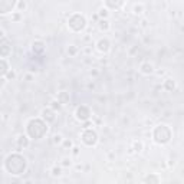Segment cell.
Here are the masks:
<instances>
[{
  "label": "cell",
  "instance_id": "ac0fdd59",
  "mask_svg": "<svg viewBox=\"0 0 184 184\" xmlns=\"http://www.w3.org/2000/svg\"><path fill=\"white\" fill-rule=\"evenodd\" d=\"M144 181L145 183H160V177L154 176V174H150V176H147L144 178Z\"/></svg>",
  "mask_w": 184,
  "mask_h": 184
},
{
  "label": "cell",
  "instance_id": "e0dca14e",
  "mask_svg": "<svg viewBox=\"0 0 184 184\" xmlns=\"http://www.w3.org/2000/svg\"><path fill=\"white\" fill-rule=\"evenodd\" d=\"M50 174H52V177H61L62 176V168L58 167V165H53L50 170Z\"/></svg>",
  "mask_w": 184,
  "mask_h": 184
},
{
  "label": "cell",
  "instance_id": "f546056e",
  "mask_svg": "<svg viewBox=\"0 0 184 184\" xmlns=\"http://www.w3.org/2000/svg\"><path fill=\"white\" fill-rule=\"evenodd\" d=\"M6 82H7V79L4 76H0V88H3L4 85H6Z\"/></svg>",
  "mask_w": 184,
  "mask_h": 184
},
{
  "label": "cell",
  "instance_id": "5b68a950",
  "mask_svg": "<svg viewBox=\"0 0 184 184\" xmlns=\"http://www.w3.org/2000/svg\"><path fill=\"white\" fill-rule=\"evenodd\" d=\"M81 140H82V142H84L85 145L94 147L98 142V134L92 128H84L82 134H81Z\"/></svg>",
  "mask_w": 184,
  "mask_h": 184
},
{
  "label": "cell",
  "instance_id": "603a6c76",
  "mask_svg": "<svg viewBox=\"0 0 184 184\" xmlns=\"http://www.w3.org/2000/svg\"><path fill=\"white\" fill-rule=\"evenodd\" d=\"M142 148H144V145H142L141 141H135L134 142V148H132V150H134L135 153H141Z\"/></svg>",
  "mask_w": 184,
  "mask_h": 184
},
{
  "label": "cell",
  "instance_id": "83f0119b",
  "mask_svg": "<svg viewBox=\"0 0 184 184\" xmlns=\"http://www.w3.org/2000/svg\"><path fill=\"white\" fill-rule=\"evenodd\" d=\"M71 164H72V161H71L69 157H65V158L62 160V167H69Z\"/></svg>",
  "mask_w": 184,
  "mask_h": 184
},
{
  "label": "cell",
  "instance_id": "44dd1931",
  "mask_svg": "<svg viewBox=\"0 0 184 184\" xmlns=\"http://www.w3.org/2000/svg\"><path fill=\"white\" fill-rule=\"evenodd\" d=\"M132 12L135 13V15H141L142 12H144V4H135L134 6V9H132Z\"/></svg>",
  "mask_w": 184,
  "mask_h": 184
},
{
  "label": "cell",
  "instance_id": "cb8c5ba5",
  "mask_svg": "<svg viewBox=\"0 0 184 184\" xmlns=\"http://www.w3.org/2000/svg\"><path fill=\"white\" fill-rule=\"evenodd\" d=\"M72 147H73V145H72L71 140H63V141H62V148H63V150H68V148L71 150Z\"/></svg>",
  "mask_w": 184,
  "mask_h": 184
},
{
  "label": "cell",
  "instance_id": "2e32d148",
  "mask_svg": "<svg viewBox=\"0 0 184 184\" xmlns=\"http://www.w3.org/2000/svg\"><path fill=\"white\" fill-rule=\"evenodd\" d=\"M98 26H99L101 30H104V32H108L109 27H111V25H109L108 19H101L99 23H98Z\"/></svg>",
  "mask_w": 184,
  "mask_h": 184
},
{
  "label": "cell",
  "instance_id": "5bb4252c",
  "mask_svg": "<svg viewBox=\"0 0 184 184\" xmlns=\"http://www.w3.org/2000/svg\"><path fill=\"white\" fill-rule=\"evenodd\" d=\"M12 53V48L9 45H2L0 46V58H7Z\"/></svg>",
  "mask_w": 184,
  "mask_h": 184
},
{
  "label": "cell",
  "instance_id": "7a4b0ae2",
  "mask_svg": "<svg viewBox=\"0 0 184 184\" xmlns=\"http://www.w3.org/2000/svg\"><path fill=\"white\" fill-rule=\"evenodd\" d=\"M46 132H48V127H46V122L43 119L33 118L27 122V135L32 140H40Z\"/></svg>",
  "mask_w": 184,
  "mask_h": 184
},
{
  "label": "cell",
  "instance_id": "8fae6325",
  "mask_svg": "<svg viewBox=\"0 0 184 184\" xmlns=\"http://www.w3.org/2000/svg\"><path fill=\"white\" fill-rule=\"evenodd\" d=\"M32 50H33L35 55L42 53L43 50H45V43H43L42 40H35V42L32 43Z\"/></svg>",
  "mask_w": 184,
  "mask_h": 184
},
{
  "label": "cell",
  "instance_id": "d4e9b609",
  "mask_svg": "<svg viewBox=\"0 0 184 184\" xmlns=\"http://www.w3.org/2000/svg\"><path fill=\"white\" fill-rule=\"evenodd\" d=\"M4 78H6L7 81L15 79V78H16V72H15V71H10V69H9V72L6 73V76H4Z\"/></svg>",
  "mask_w": 184,
  "mask_h": 184
},
{
  "label": "cell",
  "instance_id": "4fadbf2b",
  "mask_svg": "<svg viewBox=\"0 0 184 184\" xmlns=\"http://www.w3.org/2000/svg\"><path fill=\"white\" fill-rule=\"evenodd\" d=\"M105 4L109 9H119L124 4V0H105Z\"/></svg>",
  "mask_w": 184,
  "mask_h": 184
},
{
  "label": "cell",
  "instance_id": "8992f818",
  "mask_svg": "<svg viewBox=\"0 0 184 184\" xmlns=\"http://www.w3.org/2000/svg\"><path fill=\"white\" fill-rule=\"evenodd\" d=\"M75 117L78 121L81 122H85L88 121L89 118H91V109L88 108V107H85V105H81V107H78L75 111Z\"/></svg>",
  "mask_w": 184,
  "mask_h": 184
},
{
  "label": "cell",
  "instance_id": "6da1fadb",
  "mask_svg": "<svg viewBox=\"0 0 184 184\" xmlns=\"http://www.w3.org/2000/svg\"><path fill=\"white\" fill-rule=\"evenodd\" d=\"M26 167H27V163H26V158L23 155L17 154H10L6 158L4 161V168L7 170L12 176H20L23 173L26 171Z\"/></svg>",
  "mask_w": 184,
  "mask_h": 184
},
{
  "label": "cell",
  "instance_id": "277c9868",
  "mask_svg": "<svg viewBox=\"0 0 184 184\" xmlns=\"http://www.w3.org/2000/svg\"><path fill=\"white\" fill-rule=\"evenodd\" d=\"M68 26L69 29L73 30V32H81L86 27V19H85L84 15H79V13H75L72 15L69 19H68Z\"/></svg>",
  "mask_w": 184,
  "mask_h": 184
},
{
  "label": "cell",
  "instance_id": "9a60e30c",
  "mask_svg": "<svg viewBox=\"0 0 184 184\" xmlns=\"http://www.w3.org/2000/svg\"><path fill=\"white\" fill-rule=\"evenodd\" d=\"M9 72V65L6 62V59H0V76H6Z\"/></svg>",
  "mask_w": 184,
  "mask_h": 184
},
{
  "label": "cell",
  "instance_id": "ba28073f",
  "mask_svg": "<svg viewBox=\"0 0 184 184\" xmlns=\"http://www.w3.org/2000/svg\"><path fill=\"white\" fill-rule=\"evenodd\" d=\"M109 48H111V43H109V40L107 38H102L96 42V49L99 52H102V53H107L109 50Z\"/></svg>",
  "mask_w": 184,
  "mask_h": 184
},
{
  "label": "cell",
  "instance_id": "f1b7e54d",
  "mask_svg": "<svg viewBox=\"0 0 184 184\" xmlns=\"http://www.w3.org/2000/svg\"><path fill=\"white\" fill-rule=\"evenodd\" d=\"M27 7V4H26V2L25 0H20V2H19V4H17V9H19V10H25V9Z\"/></svg>",
  "mask_w": 184,
  "mask_h": 184
},
{
  "label": "cell",
  "instance_id": "4316f807",
  "mask_svg": "<svg viewBox=\"0 0 184 184\" xmlns=\"http://www.w3.org/2000/svg\"><path fill=\"white\" fill-rule=\"evenodd\" d=\"M50 108L53 109V111H56V109H59V108H61V102H59L58 99L52 101V107H50Z\"/></svg>",
  "mask_w": 184,
  "mask_h": 184
},
{
  "label": "cell",
  "instance_id": "484cf974",
  "mask_svg": "<svg viewBox=\"0 0 184 184\" xmlns=\"http://www.w3.org/2000/svg\"><path fill=\"white\" fill-rule=\"evenodd\" d=\"M62 141H63V137L61 134H56L53 137V144H62Z\"/></svg>",
  "mask_w": 184,
  "mask_h": 184
},
{
  "label": "cell",
  "instance_id": "4dcf8cb0",
  "mask_svg": "<svg viewBox=\"0 0 184 184\" xmlns=\"http://www.w3.org/2000/svg\"><path fill=\"white\" fill-rule=\"evenodd\" d=\"M72 154L78 155V154H79V148H78V147H72Z\"/></svg>",
  "mask_w": 184,
  "mask_h": 184
},
{
  "label": "cell",
  "instance_id": "d6986e66",
  "mask_svg": "<svg viewBox=\"0 0 184 184\" xmlns=\"http://www.w3.org/2000/svg\"><path fill=\"white\" fill-rule=\"evenodd\" d=\"M164 86H165L167 91H173V89L176 88V82H174L173 79H167L165 82H164Z\"/></svg>",
  "mask_w": 184,
  "mask_h": 184
},
{
  "label": "cell",
  "instance_id": "7c38bea8",
  "mask_svg": "<svg viewBox=\"0 0 184 184\" xmlns=\"http://www.w3.org/2000/svg\"><path fill=\"white\" fill-rule=\"evenodd\" d=\"M56 99L61 102V105H66L68 102H69V92H66V91L59 92V94H58V98H56Z\"/></svg>",
  "mask_w": 184,
  "mask_h": 184
},
{
  "label": "cell",
  "instance_id": "7402d4cb",
  "mask_svg": "<svg viewBox=\"0 0 184 184\" xmlns=\"http://www.w3.org/2000/svg\"><path fill=\"white\" fill-rule=\"evenodd\" d=\"M76 53H78V48H76L75 45H71L68 48V55H69V56H75Z\"/></svg>",
  "mask_w": 184,
  "mask_h": 184
},
{
  "label": "cell",
  "instance_id": "52a82bcc",
  "mask_svg": "<svg viewBox=\"0 0 184 184\" xmlns=\"http://www.w3.org/2000/svg\"><path fill=\"white\" fill-rule=\"evenodd\" d=\"M42 119L48 124V122H53L56 119V115H55V111L52 108H45L42 111Z\"/></svg>",
  "mask_w": 184,
  "mask_h": 184
},
{
  "label": "cell",
  "instance_id": "1f68e13d",
  "mask_svg": "<svg viewBox=\"0 0 184 184\" xmlns=\"http://www.w3.org/2000/svg\"><path fill=\"white\" fill-rule=\"evenodd\" d=\"M13 19H15V20H19V19H20V15H19V13H17V15H15V16H13Z\"/></svg>",
  "mask_w": 184,
  "mask_h": 184
},
{
  "label": "cell",
  "instance_id": "d6a6232c",
  "mask_svg": "<svg viewBox=\"0 0 184 184\" xmlns=\"http://www.w3.org/2000/svg\"><path fill=\"white\" fill-rule=\"evenodd\" d=\"M3 35H4V32L2 29H0V38H3Z\"/></svg>",
  "mask_w": 184,
  "mask_h": 184
},
{
  "label": "cell",
  "instance_id": "9c48e42d",
  "mask_svg": "<svg viewBox=\"0 0 184 184\" xmlns=\"http://www.w3.org/2000/svg\"><path fill=\"white\" fill-rule=\"evenodd\" d=\"M29 138H27V135H19V138H17V151L20 150H25V148H27L29 147Z\"/></svg>",
  "mask_w": 184,
  "mask_h": 184
},
{
  "label": "cell",
  "instance_id": "3957f363",
  "mask_svg": "<svg viewBox=\"0 0 184 184\" xmlns=\"http://www.w3.org/2000/svg\"><path fill=\"white\" fill-rule=\"evenodd\" d=\"M153 137H154V141L157 144H167L171 140V130L168 128L167 125L164 124H160L154 128V132H153Z\"/></svg>",
  "mask_w": 184,
  "mask_h": 184
},
{
  "label": "cell",
  "instance_id": "ffe728a7",
  "mask_svg": "<svg viewBox=\"0 0 184 184\" xmlns=\"http://www.w3.org/2000/svg\"><path fill=\"white\" fill-rule=\"evenodd\" d=\"M98 16H99L101 19H108V16H109L108 9H107V7H101L99 12H98Z\"/></svg>",
  "mask_w": 184,
  "mask_h": 184
},
{
  "label": "cell",
  "instance_id": "30bf717a",
  "mask_svg": "<svg viewBox=\"0 0 184 184\" xmlns=\"http://www.w3.org/2000/svg\"><path fill=\"white\" fill-rule=\"evenodd\" d=\"M140 72L144 73V75H150V73L154 72V65L150 62H142L141 65H140Z\"/></svg>",
  "mask_w": 184,
  "mask_h": 184
}]
</instances>
